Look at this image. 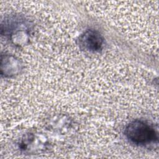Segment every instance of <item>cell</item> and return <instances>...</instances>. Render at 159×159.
Returning <instances> with one entry per match:
<instances>
[{
	"label": "cell",
	"instance_id": "2",
	"mask_svg": "<svg viewBox=\"0 0 159 159\" xmlns=\"http://www.w3.org/2000/svg\"><path fill=\"white\" fill-rule=\"evenodd\" d=\"M103 42L102 37L95 30H87L80 37V45L85 50L91 52H98L101 50Z\"/></svg>",
	"mask_w": 159,
	"mask_h": 159
},
{
	"label": "cell",
	"instance_id": "1",
	"mask_svg": "<svg viewBox=\"0 0 159 159\" xmlns=\"http://www.w3.org/2000/svg\"><path fill=\"white\" fill-rule=\"evenodd\" d=\"M125 137L131 142L140 145H147L157 142L158 135L154 128L147 122L136 119L130 122L124 130Z\"/></svg>",
	"mask_w": 159,
	"mask_h": 159
}]
</instances>
